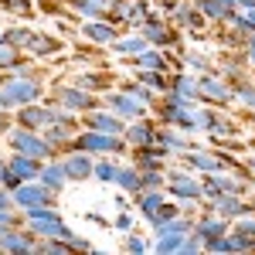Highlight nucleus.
Returning <instances> with one entry per match:
<instances>
[{
  "instance_id": "11",
  "label": "nucleus",
  "mask_w": 255,
  "mask_h": 255,
  "mask_svg": "<svg viewBox=\"0 0 255 255\" xmlns=\"http://www.w3.org/2000/svg\"><path fill=\"white\" fill-rule=\"evenodd\" d=\"M3 163H7V177H3V187H7V191H14V187L24 184V180H38L41 160L27 157V153H14V150H10V157L3 160Z\"/></svg>"
},
{
  "instance_id": "14",
  "label": "nucleus",
  "mask_w": 255,
  "mask_h": 255,
  "mask_svg": "<svg viewBox=\"0 0 255 255\" xmlns=\"http://www.w3.org/2000/svg\"><path fill=\"white\" fill-rule=\"evenodd\" d=\"M208 208H211L215 215L228 218V221H235V218L255 211V204H249V201H245V194H218L215 201H208Z\"/></svg>"
},
{
  "instance_id": "3",
  "label": "nucleus",
  "mask_w": 255,
  "mask_h": 255,
  "mask_svg": "<svg viewBox=\"0 0 255 255\" xmlns=\"http://www.w3.org/2000/svg\"><path fill=\"white\" fill-rule=\"evenodd\" d=\"M72 150L92 153V157H123V153L129 150V143H126V136H116V133L85 129V133H75V139H72Z\"/></svg>"
},
{
  "instance_id": "27",
  "label": "nucleus",
  "mask_w": 255,
  "mask_h": 255,
  "mask_svg": "<svg viewBox=\"0 0 255 255\" xmlns=\"http://www.w3.org/2000/svg\"><path fill=\"white\" fill-rule=\"evenodd\" d=\"M116 187H119V191H126V194H133V197H136L139 191H143V170H139L136 163H119Z\"/></svg>"
},
{
  "instance_id": "7",
  "label": "nucleus",
  "mask_w": 255,
  "mask_h": 255,
  "mask_svg": "<svg viewBox=\"0 0 255 255\" xmlns=\"http://www.w3.org/2000/svg\"><path fill=\"white\" fill-rule=\"evenodd\" d=\"M10 197H14V208H17V211L55 208V201H58V194H55V191H48L41 180H24V184H17V187L10 191Z\"/></svg>"
},
{
  "instance_id": "1",
  "label": "nucleus",
  "mask_w": 255,
  "mask_h": 255,
  "mask_svg": "<svg viewBox=\"0 0 255 255\" xmlns=\"http://www.w3.org/2000/svg\"><path fill=\"white\" fill-rule=\"evenodd\" d=\"M24 225H27L38 238H65V242H72L75 252H89V249H92L85 238H79L65 221H61V215L55 211V208H34V211H24Z\"/></svg>"
},
{
  "instance_id": "12",
  "label": "nucleus",
  "mask_w": 255,
  "mask_h": 255,
  "mask_svg": "<svg viewBox=\"0 0 255 255\" xmlns=\"http://www.w3.org/2000/svg\"><path fill=\"white\" fill-rule=\"evenodd\" d=\"M102 106H106L109 113H116L123 123H133V119L146 116V109H150V106H143V102H136V99H129L123 89H119V92H106Z\"/></svg>"
},
{
  "instance_id": "24",
  "label": "nucleus",
  "mask_w": 255,
  "mask_h": 255,
  "mask_svg": "<svg viewBox=\"0 0 255 255\" xmlns=\"http://www.w3.org/2000/svg\"><path fill=\"white\" fill-rule=\"evenodd\" d=\"M146 48H150V41L143 38L139 31H129V34H123V31H119V38L109 44V51L119 55V58H136L139 51H146Z\"/></svg>"
},
{
  "instance_id": "8",
  "label": "nucleus",
  "mask_w": 255,
  "mask_h": 255,
  "mask_svg": "<svg viewBox=\"0 0 255 255\" xmlns=\"http://www.w3.org/2000/svg\"><path fill=\"white\" fill-rule=\"evenodd\" d=\"M136 31L150 41V44H157V48H167V51H170V48H177V51H180V31L170 24V17H160L157 10L143 20Z\"/></svg>"
},
{
  "instance_id": "46",
  "label": "nucleus",
  "mask_w": 255,
  "mask_h": 255,
  "mask_svg": "<svg viewBox=\"0 0 255 255\" xmlns=\"http://www.w3.org/2000/svg\"><path fill=\"white\" fill-rule=\"evenodd\" d=\"M242 55H245V58H249V65L255 68V34H249V38H245V44H242Z\"/></svg>"
},
{
  "instance_id": "39",
  "label": "nucleus",
  "mask_w": 255,
  "mask_h": 255,
  "mask_svg": "<svg viewBox=\"0 0 255 255\" xmlns=\"http://www.w3.org/2000/svg\"><path fill=\"white\" fill-rule=\"evenodd\" d=\"M160 204H163V191H139V194H136V208H139V215H143V218H150Z\"/></svg>"
},
{
  "instance_id": "22",
  "label": "nucleus",
  "mask_w": 255,
  "mask_h": 255,
  "mask_svg": "<svg viewBox=\"0 0 255 255\" xmlns=\"http://www.w3.org/2000/svg\"><path fill=\"white\" fill-rule=\"evenodd\" d=\"M38 180L44 184V187H48V191H55V194H61V191L68 187V177H65V167H61V160H55V157L41 160Z\"/></svg>"
},
{
  "instance_id": "33",
  "label": "nucleus",
  "mask_w": 255,
  "mask_h": 255,
  "mask_svg": "<svg viewBox=\"0 0 255 255\" xmlns=\"http://www.w3.org/2000/svg\"><path fill=\"white\" fill-rule=\"evenodd\" d=\"M150 14H153L150 0H129V7H126V27H133V31H136Z\"/></svg>"
},
{
  "instance_id": "21",
  "label": "nucleus",
  "mask_w": 255,
  "mask_h": 255,
  "mask_svg": "<svg viewBox=\"0 0 255 255\" xmlns=\"http://www.w3.org/2000/svg\"><path fill=\"white\" fill-rule=\"evenodd\" d=\"M167 150L160 143H150V146H133V163L139 170H163L167 167Z\"/></svg>"
},
{
  "instance_id": "10",
  "label": "nucleus",
  "mask_w": 255,
  "mask_h": 255,
  "mask_svg": "<svg viewBox=\"0 0 255 255\" xmlns=\"http://www.w3.org/2000/svg\"><path fill=\"white\" fill-rule=\"evenodd\" d=\"M197 99L208 106H228L235 99V92H232V82L221 79L211 68V72H201V79H197Z\"/></svg>"
},
{
  "instance_id": "47",
  "label": "nucleus",
  "mask_w": 255,
  "mask_h": 255,
  "mask_svg": "<svg viewBox=\"0 0 255 255\" xmlns=\"http://www.w3.org/2000/svg\"><path fill=\"white\" fill-rule=\"evenodd\" d=\"M10 129V113H0V136Z\"/></svg>"
},
{
  "instance_id": "9",
  "label": "nucleus",
  "mask_w": 255,
  "mask_h": 255,
  "mask_svg": "<svg viewBox=\"0 0 255 255\" xmlns=\"http://www.w3.org/2000/svg\"><path fill=\"white\" fill-rule=\"evenodd\" d=\"M184 167H191L194 174H225V170H238V163L228 153H218V150H187L180 153Z\"/></svg>"
},
{
  "instance_id": "31",
  "label": "nucleus",
  "mask_w": 255,
  "mask_h": 255,
  "mask_svg": "<svg viewBox=\"0 0 255 255\" xmlns=\"http://www.w3.org/2000/svg\"><path fill=\"white\" fill-rule=\"evenodd\" d=\"M72 82H75V85H82L85 92H109L113 75H102V72H79Z\"/></svg>"
},
{
  "instance_id": "34",
  "label": "nucleus",
  "mask_w": 255,
  "mask_h": 255,
  "mask_svg": "<svg viewBox=\"0 0 255 255\" xmlns=\"http://www.w3.org/2000/svg\"><path fill=\"white\" fill-rule=\"evenodd\" d=\"M34 252L38 255H68V252H75V249L65 238H38L34 242Z\"/></svg>"
},
{
  "instance_id": "5",
  "label": "nucleus",
  "mask_w": 255,
  "mask_h": 255,
  "mask_svg": "<svg viewBox=\"0 0 255 255\" xmlns=\"http://www.w3.org/2000/svg\"><path fill=\"white\" fill-rule=\"evenodd\" d=\"M163 187H167L170 197L184 201V204H197V201H201V177H194L191 167H174V170H167V174H163Z\"/></svg>"
},
{
  "instance_id": "40",
  "label": "nucleus",
  "mask_w": 255,
  "mask_h": 255,
  "mask_svg": "<svg viewBox=\"0 0 255 255\" xmlns=\"http://www.w3.org/2000/svg\"><path fill=\"white\" fill-rule=\"evenodd\" d=\"M180 211H184V208H177L174 201H167V197H163V204H160V208H157V211H153L150 218H146V221H150V225L157 228V225H163V221H170V218H177Z\"/></svg>"
},
{
  "instance_id": "52",
  "label": "nucleus",
  "mask_w": 255,
  "mask_h": 255,
  "mask_svg": "<svg viewBox=\"0 0 255 255\" xmlns=\"http://www.w3.org/2000/svg\"><path fill=\"white\" fill-rule=\"evenodd\" d=\"M252 153H255V139H252Z\"/></svg>"
},
{
  "instance_id": "26",
  "label": "nucleus",
  "mask_w": 255,
  "mask_h": 255,
  "mask_svg": "<svg viewBox=\"0 0 255 255\" xmlns=\"http://www.w3.org/2000/svg\"><path fill=\"white\" fill-rule=\"evenodd\" d=\"M167 92L180 96L184 102H197V79H194V75H187L184 68H177V72H170V85H167Z\"/></svg>"
},
{
  "instance_id": "23",
  "label": "nucleus",
  "mask_w": 255,
  "mask_h": 255,
  "mask_svg": "<svg viewBox=\"0 0 255 255\" xmlns=\"http://www.w3.org/2000/svg\"><path fill=\"white\" fill-rule=\"evenodd\" d=\"M48 123H51V106H41V102L17 106V126H27V129H44Z\"/></svg>"
},
{
  "instance_id": "19",
  "label": "nucleus",
  "mask_w": 255,
  "mask_h": 255,
  "mask_svg": "<svg viewBox=\"0 0 255 255\" xmlns=\"http://www.w3.org/2000/svg\"><path fill=\"white\" fill-rule=\"evenodd\" d=\"M123 136H126L129 146H150V143H157V123H150L146 116H139V119H133V123H126Z\"/></svg>"
},
{
  "instance_id": "53",
  "label": "nucleus",
  "mask_w": 255,
  "mask_h": 255,
  "mask_svg": "<svg viewBox=\"0 0 255 255\" xmlns=\"http://www.w3.org/2000/svg\"><path fill=\"white\" fill-rule=\"evenodd\" d=\"M252 72H255V68H252ZM252 82H255V75H252Z\"/></svg>"
},
{
  "instance_id": "49",
  "label": "nucleus",
  "mask_w": 255,
  "mask_h": 255,
  "mask_svg": "<svg viewBox=\"0 0 255 255\" xmlns=\"http://www.w3.org/2000/svg\"><path fill=\"white\" fill-rule=\"evenodd\" d=\"M10 109H14V102H10V99L0 92V113H10Z\"/></svg>"
},
{
  "instance_id": "38",
  "label": "nucleus",
  "mask_w": 255,
  "mask_h": 255,
  "mask_svg": "<svg viewBox=\"0 0 255 255\" xmlns=\"http://www.w3.org/2000/svg\"><path fill=\"white\" fill-rule=\"evenodd\" d=\"M232 232H235L242 242H249V249L255 245V211H249V215L235 218V225H232Z\"/></svg>"
},
{
  "instance_id": "6",
  "label": "nucleus",
  "mask_w": 255,
  "mask_h": 255,
  "mask_svg": "<svg viewBox=\"0 0 255 255\" xmlns=\"http://www.w3.org/2000/svg\"><path fill=\"white\" fill-rule=\"evenodd\" d=\"M48 106H58V109H68V113H89V109H99L102 102H99L92 92H85L82 85L72 82V85H55Z\"/></svg>"
},
{
  "instance_id": "16",
  "label": "nucleus",
  "mask_w": 255,
  "mask_h": 255,
  "mask_svg": "<svg viewBox=\"0 0 255 255\" xmlns=\"http://www.w3.org/2000/svg\"><path fill=\"white\" fill-rule=\"evenodd\" d=\"M82 123H85V129H99V133H116V136H123V129H126V123H123L116 113H109L106 106H99V109H89Z\"/></svg>"
},
{
  "instance_id": "28",
  "label": "nucleus",
  "mask_w": 255,
  "mask_h": 255,
  "mask_svg": "<svg viewBox=\"0 0 255 255\" xmlns=\"http://www.w3.org/2000/svg\"><path fill=\"white\" fill-rule=\"evenodd\" d=\"M61 48H65L61 38H55V34H38V31H34V38L27 44V55H34V58H51V55H58Z\"/></svg>"
},
{
  "instance_id": "36",
  "label": "nucleus",
  "mask_w": 255,
  "mask_h": 255,
  "mask_svg": "<svg viewBox=\"0 0 255 255\" xmlns=\"http://www.w3.org/2000/svg\"><path fill=\"white\" fill-rule=\"evenodd\" d=\"M31 38H34V31H31L27 24H14V27H3V41H10L14 48H20V51H27Z\"/></svg>"
},
{
  "instance_id": "43",
  "label": "nucleus",
  "mask_w": 255,
  "mask_h": 255,
  "mask_svg": "<svg viewBox=\"0 0 255 255\" xmlns=\"http://www.w3.org/2000/svg\"><path fill=\"white\" fill-rule=\"evenodd\" d=\"M184 61H187V68H194V72H211V58L201 55V51H184Z\"/></svg>"
},
{
  "instance_id": "25",
  "label": "nucleus",
  "mask_w": 255,
  "mask_h": 255,
  "mask_svg": "<svg viewBox=\"0 0 255 255\" xmlns=\"http://www.w3.org/2000/svg\"><path fill=\"white\" fill-rule=\"evenodd\" d=\"M157 143L167 150V153H187L191 150V139L184 136V129L180 126H157Z\"/></svg>"
},
{
  "instance_id": "13",
  "label": "nucleus",
  "mask_w": 255,
  "mask_h": 255,
  "mask_svg": "<svg viewBox=\"0 0 255 255\" xmlns=\"http://www.w3.org/2000/svg\"><path fill=\"white\" fill-rule=\"evenodd\" d=\"M34 242H38V235H34L27 225H20V228H7V232L0 235V252L27 255V252H34Z\"/></svg>"
},
{
  "instance_id": "45",
  "label": "nucleus",
  "mask_w": 255,
  "mask_h": 255,
  "mask_svg": "<svg viewBox=\"0 0 255 255\" xmlns=\"http://www.w3.org/2000/svg\"><path fill=\"white\" fill-rule=\"evenodd\" d=\"M116 225L119 232H133V215H129V208H119V215H116Z\"/></svg>"
},
{
  "instance_id": "35",
  "label": "nucleus",
  "mask_w": 255,
  "mask_h": 255,
  "mask_svg": "<svg viewBox=\"0 0 255 255\" xmlns=\"http://www.w3.org/2000/svg\"><path fill=\"white\" fill-rule=\"evenodd\" d=\"M17 65H24V51L14 48L10 41L0 38V72H10V68H17Z\"/></svg>"
},
{
  "instance_id": "17",
  "label": "nucleus",
  "mask_w": 255,
  "mask_h": 255,
  "mask_svg": "<svg viewBox=\"0 0 255 255\" xmlns=\"http://www.w3.org/2000/svg\"><path fill=\"white\" fill-rule=\"evenodd\" d=\"M92 153H82V150H72L68 157L61 160V167H65V177H68V184H82V180H92Z\"/></svg>"
},
{
  "instance_id": "4",
  "label": "nucleus",
  "mask_w": 255,
  "mask_h": 255,
  "mask_svg": "<svg viewBox=\"0 0 255 255\" xmlns=\"http://www.w3.org/2000/svg\"><path fill=\"white\" fill-rule=\"evenodd\" d=\"M3 136H7V146H10L14 153H27V157H34V160L55 157V146L44 139L41 129H27V126H17V123H14Z\"/></svg>"
},
{
  "instance_id": "2",
  "label": "nucleus",
  "mask_w": 255,
  "mask_h": 255,
  "mask_svg": "<svg viewBox=\"0 0 255 255\" xmlns=\"http://www.w3.org/2000/svg\"><path fill=\"white\" fill-rule=\"evenodd\" d=\"M0 92L10 99L14 109H17V106H27V102H38L41 92H44V79L38 72H31L27 65H17L7 75H0Z\"/></svg>"
},
{
  "instance_id": "18",
  "label": "nucleus",
  "mask_w": 255,
  "mask_h": 255,
  "mask_svg": "<svg viewBox=\"0 0 255 255\" xmlns=\"http://www.w3.org/2000/svg\"><path fill=\"white\" fill-rule=\"evenodd\" d=\"M79 34H82V38H89V41H96V44H106V48H109V44L119 38V24L96 17V20H85V24H79Z\"/></svg>"
},
{
  "instance_id": "44",
  "label": "nucleus",
  "mask_w": 255,
  "mask_h": 255,
  "mask_svg": "<svg viewBox=\"0 0 255 255\" xmlns=\"http://www.w3.org/2000/svg\"><path fill=\"white\" fill-rule=\"evenodd\" d=\"M123 249H126V252H150V242H146V238H139L136 232H129Z\"/></svg>"
},
{
  "instance_id": "15",
  "label": "nucleus",
  "mask_w": 255,
  "mask_h": 255,
  "mask_svg": "<svg viewBox=\"0 0 255 255\" xmlns=\"http://www.w3.org/2000/svg\"><path fill=\"white\" fill-rule=\"evenodd\" d=\"M232 228V221L228 218H221L215 215L211 208H204V215H197L194 218V235L201 238V242H211V238H221L225 232Z\"/></svg>"
},
{
  "instance_id": "37",
  "label": "nucleus",
  "mask_w": 255,
  "mask_h": 255,
  "mask_svg": "<svg viewBox=\"0 0 255 255\" xmlns=\"http://www.w3.org/2000/svg\"><path fill=\"white\" fill-rule=\"evenodd\" d=\"M119 89L126 92L129 99H136V102H143V106H153V92L143 85V82H136V79H126V82H119Z\"/></svg>"
},
{
  "instance_id": "50",
  "label": "nucleus",
  "mask_w": 255,
  "mask_h": 255,
  "mask_svg": "<svg viewBox=\"0 0 255 255\" xmlns=\"http://www.w3.org/2000/svg\"><path fill=\"white\" fill-rule=\"evenodd\" d=\"M218 3H221L225 10H232V14H235V10H238V3H235V0H218Z\"/></svg>"
},
{
  "instance_id": "32",
  "label": "nucleus",
  "mask_w": 255,
  "mask_h": 255,
  "mask_svg": "<svg viewBox=\"0 0 255 255\" xmlns=\"http://www.w3.org/2000/svg\"><path fill=\"white\" fill-rule=\"evenodd\" d=\"M116 174H119V163L113 157H99L92 163V180H99V184H116Z\"/></svg>"
},
{
  "instance_id": "42",
  "label": "nucleus",
  "mask_w": 255,
  "mask_h": 255,
  "mask_svg": "<svg viewBox=\"0 0 255 255\" xmlns=\"http://www.w3.org/2000/svg\"><path fill=\"white\" fill-rule=\"evenodd\" d=\"M0 10L14 14V17H34V7H31V0H0Z\"/></svg>"
},
{
  "instance_id": "29",
  "label": "nucleus",
  "mask_w": 255,
  "mask_h": 255,
  "mask_svg": "<svg viewBox=\"0 0 255 255\" xmlns=\"http://www.w3.org/2000/svg\"><path fill=\"white\" fill-rule=\"evenodd\" d=\"M133 79L136 82H143L153 96H163L167 92V85H170V72H157V68H133Z\"/></svg>"
},
{
  "instance_id": "51",
  "label": "nucleus",
  "mask_w": 255,
  "mask_h": 255,
  "mask_svg": "<svg viewBox=\"0 0 255 255\" xmlns=\"http://www.w3.org/2000/svg\"><path fill=\"white\" fill-rule=\"evenodd\" d=\"M3 177H7V163L0 160V184H3Z\"/></svg>"
},
{
  "instance_id": "48",
  "label": "nucleus",
  "mask_w": 255,
  "mask_h": 255,
  "mask_svg": "<svg viewBox=\"0 0 255 255\" xmlns=\"http://www.w3.org/2000/svg\"><path fill=\"white\" fill-rule=\"evenodd\" d=\"M245 174L252 177V184H255V153H252L249 160H245Z\"/></svg>"
},
{
  "instance_id": "41",
  "label": "nucleus",
  "mask_w": 255,
  "mask_h": 255,
  "mask_svg": "<svg viewBox=\"0 0 255 255\" xmlns=\"http://www.w3.org/2000/svg\"><path fill=\"white\" fill-rule=\"evenodd\" d=\"M232 92H235V99L245 106V109H252V113H255V82H235Z\"/></svg>"
},
{
  "instance_id": "20",
  "label": "nucleus",
  "mask_w": 255,
  "mask_h": 255,
  "mask_svg": "<svg viewBox=\"0 0 255 255\" xmlns=\"http://www.w3.org/2000/svg\"><path fill=\"white\" fill-rule=\"evenodd\" d=\"M170 24H174V27H187L191 34H201V31H204L201 10H197L194 3H187V0H180L174 10H170Z\"/></svg>"
},
{
  "instance_id": "30",
  "label": "nucleus",
  "mask_w": 255,
  "mask_h": 255,
  "mask_svg": "<svg viewBox=\"0 0 255 255\" xmlns=\"http://www.w3.org/2000/svg\"><path fill=\"white\" fill-rule=\"evenodd\" d=\"M194 7L201 10V17L211 20V24H218V27H225V24L232 20V10H225L218 0H194Z\"/></svg>"
}]
</instances>
